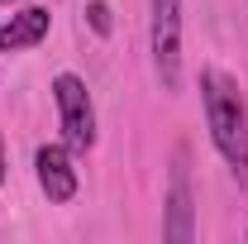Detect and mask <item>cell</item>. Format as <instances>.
<instances>
[{"instance_id": "obj_1", "label": "cell", "mask_w": 248, "mask_h": 244, "mask_svg": "<svg viewBox=\"0 0 248 244\" xmlns=\"http://www.w3.org/2000/svg\"><path fill=\"white\" fill-rule=\"evenodd\" d=\"M201 105H205V124H210L219 158L234 173H248V105L239 82L219 67H205L201 72Z\"/></svg>"}, {"instance_id": "obj_5", "label": "cell", "mask_w": 248, "mask_h": 244, "mask_svg": "<svg viewBox=\"0 0 248 244\" xmlns=\"http://www.w3.org/2000/svg\"><path fill=\"white\" fill-rule=\"evenodd\" d=\"M33 168H38V187L48 201H72L77 196V168H72V149L67 144H43L33 153Z\"/></svg>"}, {"instance_id": "obj_2", "label": "cell", "mask_w": 248, "mask_h": 244, "mask_svg": "<svg viewBox=\"0 0 248 244\" xmlns=\"http://www.w3.org/2000/svg\"><path fill=\"white\" fill-rule=\"evenodd\" d=\"M148 43H153V72L162 91H177V82H182V0H148Z\"/></svg>"}, {"instance_id": "obj_6", "label": "cell", "mask_w": 248, "mask_h": 244, "mask_svg": "<svg viewBox=\"0 0 248 244\" xmlns=\"http://www.w3.org/2000/svg\"><path fill=\"white\" fill-rule=\"evenodd\" d=\"M48 29H53V15H48V10H38V5H29V10H19V15H10V19L0 24V53L33 48V43H43V38H48Z\"/></svg>"}, {"instance_id": "obj_4", "label": "cell", "mask_w": 248, "mask_h": 244, "mask_svg": "<svg viewBox=\"0 0 248 244\" xmlns=\"http://www.w3.org/2000/svg\"><path fill=\"white\" fill-rule=\"evenodd\" d=\"M162 235L172 244L196 240V201H191V149H177L172 158V182H167V215H162Z\"/></svg>"}, {"instance_id": "obj_3", "label": "cell", "mask_w": 248, "mask_h": 244, "mask_svg": "<svg viewBox=\"0 0 248 244\" xmlns=\"http://www.w3.org/2000/svg\"><path fill=\"white\" fill-rule=\"evenodd\" d=\"M53 101H58V120H62V144L72 153H86L95 144V105L86 82L77 72H62L53 82Z\"/></svg>"}, {"instance_id": "obj_9", "label": "cell", "mask_w": 248, "mask_h": 244, "mask_svg": "<svg viewBox=\"0 0 248 244\" xmlns=\"http://www.w3.org/2000/svg\"><path fill=\"white\" fill-rule=\"evenodd\" d=\"M0 5H10V0H0Z\"/></svg>"}, {"instance_id": "obj_8", "label": "cell", "mask_w": 248, "mask_h": 244, "mask_svg": "<svg viewBox=\"0 0 248 244\" xmlns=\"http://www.w3.org/2000/svg\"><path fill=\"white\" fill-rule=\"evenodd\" d=\"M0 187H5V149H0Z\"/></svg>"}, {"instance_id": "obj_7", "label": "cell", "mask_w": 248, "mask_h": 244, "mask_svg": "<svg viewBox=\"0 0 248 244\" xmlns=\"http://www.w3.org/2000/svg\"><path fill=\"white\" fill-rule=\"evenodd\" d=\"M86 15H91V29L95 34H110V5H105V0H91Z\"/></svg>"}]
</instances>
